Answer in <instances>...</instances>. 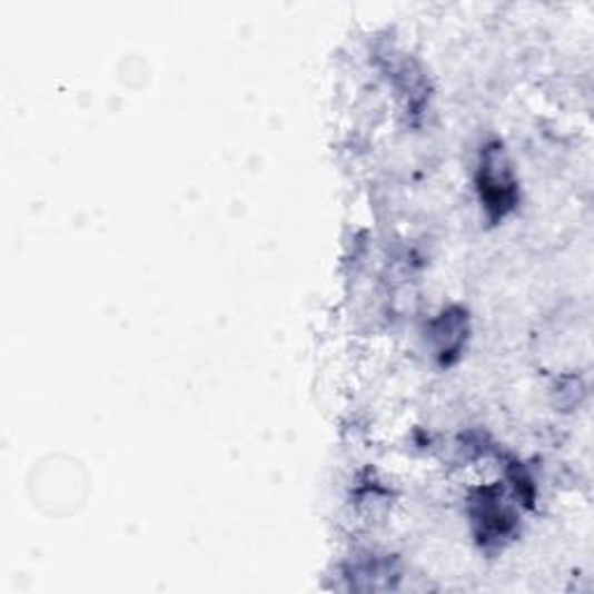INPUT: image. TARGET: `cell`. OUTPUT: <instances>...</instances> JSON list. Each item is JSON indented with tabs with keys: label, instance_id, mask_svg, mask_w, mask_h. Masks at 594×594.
<instances>
[{
	"label": "cell",
	"instance_id": "cell-2",
	"mask_svg": "<svg viewBox=\"0 0 594 594\" xmlns=\"http://www.w3.org/2000/svg\"><path fill=\"white\" fill-rule=\"evenodd\" d=\"M481 495H483V499L478 502L481 511H478L476 521L483 525V534H491L493 538L506 536L511 532V527H513V516L506 508H502L499 504H493V499H488V493H485V491H481Z\"/></svg>",
	"mask_w": 594,
	"mask_h": 594
},
{
	"label": "cell",
	"instance_id": "cell-1",
	"mask_svg": "<svg viewBox=\"0 0 594 594\" xmlns=\"http://www.w3.org/2000/svg\"><path fill=\"white\" fill-rule=\"evenodd\" d=\"M478 191L481 202L488 209L491 219L497 221L506 216L518 200L516 179H513L508 160L499 145H493L483 151L481 170H478Z\"/></svg>",
	"mask_w": 594,
	"mask_h": 594
}]
</instances>
